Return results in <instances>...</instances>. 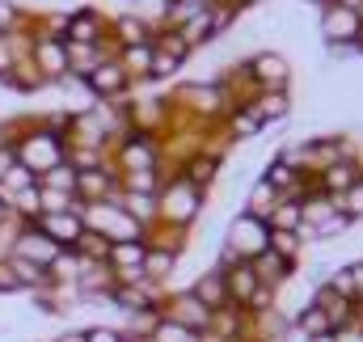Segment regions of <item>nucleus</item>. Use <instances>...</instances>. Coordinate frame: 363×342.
<instances>
[{
	"label": "nucleus",
	"mask_w": 363,
	"mask_h": 342,
	"mask_svg": "<svg viewBox=\"0 0 363 342\" xmlns=\"http://www.w3.org/2000/svg\"><path fill=\"white\" fill-rule=\"evenodd\" d=\"M190 292H194V296H199V300H203L211 313H220V309H228V304H233V300H228V283H224V270H211V275H203V279H199Z\"/></svg>",
	"instance_id": "obj_9"
},
{
	"label": "nucleus",
	"mask_w": 363,
	"mask_h": 342,
	"mask_svg": "<svg viewBox=\"0 0 363 342\" xmlns=\"http://www.w3.org/2000/svg\"><path fill=\"white\" fill-rule=\"evenodd\" d=\"M123 342H152V338H131V334H123Z\"/></svg>",
	"instance_id": "obj_27"
},
{
	"label": "nucleus",
	"mask_w": 363,
	"mask_h": 342,
	"mask_svg": "<svg viewBox=\"0 0 363 342\" xmlns=\"http://www.w3.org/2000/svg\"><path fill=\"white\" fill-rule=\"evenodd\" d=\"M38 228H43L60 250H72L77 237L85 233V220H81V211H55V216H38Z\"/></svg>",
	"instance_id": "obj_6"
},
{
	"label": "nucleus",
	"mask_w": 363,
	"mask_h": 342,
	"mask_svg": "<svg viewBox=\"0 0 363 342\" xmlns=\"http://www.w3.org/2000/svg\"><path fill=\"white\" fill-rule=\"evenodd\" d=\"M330 338H334V342H363V330L355 326V321H351V326H342V330H334Z\"/></svg>",
	"instance_id": "obj_20"
},
{
	"label": "nucleus",
	"mask_w": 363,
	"mask_h": 342,
	"mask_svg": "<svg viewBox=\"0 0 363 342\" xmlns=\"http://www.w3.org/2000/svg\"><path fill=\"white\" fill-rule=\"evenodd\" d=\"M342 9H351V13H363V0H338Z\"/></svg>",
	"instance_id": "obj_24"
},
{
	"label": "nucleus",
	"mask_w": 363,
	"mask_h": 342,
	"mask_svg": "<svg viewBox=\"0 0 363 342\" xmlns=\"http://www.w3.org/2000/svg\"><path fill=\"white\" fill-rule=\"evenodd\" d=\"M274 203H279V190H274L267 177H258L254 190H250V216H267Z\"/></svg>",
	"instance_id": "obj_13"
},
{
	"label": "nucleus",
	"mask_w": 363,
	"mask_h": 342,
	"mask_svg": "<svg viewBox=\"0 0 363 342\" xmlns=\"http://www.w3.org/2000/svg\"><path fill=\"white\" fill-rule=\"evenodd\" d=\"M85 338H89V342H123V330H106V326H93V330H85Z\"/></svg>",
	"instance_id": "obj_19"
},
{
	"label": "nucleus",
	"mask_w": 363,
	"mask_h": 342,
	"mask_svg": "<svg viewBox=\"0 0 363 342\" xmlns=\"http://www.w3.org/2000/svg\"><path fill=\"white\" fill-rule=\"evenodd\" d=\"M4 64H9V51H4V47H0V68H4Z\"/></svg>",
	"instance_id": "obj_26"
},
{
	"label": "nucleus",
	"mask_w": 363,
	"mask_h": 342,
	"mask_svg": "<svg viewBox=\"0 0 363 342\" xmlns=\"http://www.w3.org/2000/svg\"><path fill=\"white\" fill-rule=\"evenodd\" d=\"M262 220H267V228H271V233H300V224H304V220H300V203H296V199H279Z\"/></svg>",
	"instance_id": "obj_10"
},
{
	"label": "nucleus",
	"mask_w": 363,
	"mask_h": 342,
	"mask_svg": "<svg viewBox=\"0 0 363 342\" xmlns=\"http://www.w3.org/2000/svg\"><path fill=\"white\" fill-rule=\"evenodd\" d=\"M123 211H127L135 224H144V220H152V216H157V199H152V194H135V190H127Z\"/></svg>",
	"instance_id": "obj_14"
},
{
	"label": "nucleus",
	"mask_w": 363,
	"mask_h": 342,
	"mask_svg": "<svg viewBox=\"0 0 363 342\" xmlns=\"http://www.w3.org/2000/svg\"><path fill=\"white\" fill-rule=\"evenodd\" d=\"M199 203H203V190H194L190 182H174V190H165L161 211H165V220H174V224L182 228V224H190V220H194Z\"/></svg>",
	"instance_id": "obj_5"
},
{
	"label": "nucleus",
	"mask_w": 363,
	"mask_h": 342,
	"mask_svg": "<svg viewBox=\"0 0 363 342\" xmlns=\"http://www.w3.org/2000/svg\"><path fill=\"white\" fill-rule=\"evenodd\" d=\"M355 309H359V313H355V326H359V330H363V300H359V304H355Z\"/></svg>",
	"instance_id": "obj_25"
},
{
	"label": "nucleus",
	"mask_w": 363,
	"mask_h": 342,
	"mask_svg": "<svg viewBox=\"0 0 363 342\" xmlns=\"http://www.w3.org/2000/svg\"><path fill=\"white\" fill-rule=\"evenodd\" d=\"M55 342H89V338H85V330H68V334H60Z\"/></svg>",
	"instance_id": "obj_22"
},
{
	"label": "nucleus",
	"mask_w": 363,
	"mask_h": 342,
	"mask_svg": "<svg viewBox=\"0 0 363 342\" xmlns=\"http://www.w3.org/2000/svg\"><path fill=\"white\" fill-rule=\"evenodd\" d=\"M43 60H47V64H64V55H60V47H47V51H43Z\"/></svg>",
	"instance_id": "obj_23"
},
{
	"label": "nucleus",
	"mask_w": 363,
	"mask_h": 342,
	"mask_svg": "<svg viewBox=\"0 0 363 342\" xmlns=\"http://www.w3.org/2000/svg\"><path fill=\"white\" fill-rule=\"evenodd\" d=\"M224 250H233L241 262H254L258 254H267V250H271V228H267V220L241 211V216L233 220V228H228V246H224Z\"/></svg>",
	"instance_id": "obj_1"
},
{
	"label": "nucleus",
	"mask_w": 363,
	"mask_h": 342,
	"mask_svg": "<svg viewBox=\"0 0 363 342\" xmlns=\"http://www.w3.org/2000/svg\"><path fill=\"white\" fill-rule=\"evenodd\" d=\"M55 254H60V246L38 228V224H30V228H21L17 237H13V254L9 258H21V262H30V266H51L55 262Z\"/></svg>",
	"instance_id": "obj_3"
},
{
	"label": "nucleus",
	"mask_w": 363,
	"mask_h": 342,
	"mask_svg": "<svg viewBox=\"0 0 363 342\" xmlns=\"http://www.w3.org/2000/svg\"><path fill=\"white\" fill-rule=\"evenodd\" d=\"M250 72H254V81L267 89V93H287V77H291V68H287V60L283 55H254V64H250Z\"/></svg>",
	"instance_id": "obj_7"
},
{
	"label": "nucleus",
	"mask_w": 363,
	"mask_h": 342,
	"mask_svg": "<svg viewBox=\"0 0 363 342\" xmlns=\"http://www.w3.org/2000/svg\"><path fill=\"white\" fill-rule=\"evenodd\" d=\"M363 177V165L359 161H334V165H325L321 170V194H330V199H338V194H347L355 182Z\"/></svg>",
	"instance_id": "obj_8"
},
{
	"label": "nucleus",
	"mask_w": 363,
	"mask_h": 342,
	"mask_svg": "<svg viewBox=\"0 0 363 342\" xmlns=\"http://www.w3.org/2000/svg\"><path fill=\"white\" fill-rule=\"evenodd\" d=\"M161 317H165V321H178V326H186L190 334H207L216 313H211V309H207V304L190 292V287H186V292H178V296H169V304H161Z\"/></svg>",
	"instance_id": "obj_2"
},
{
	"label": "nucleus",
	"mask_w": 363,
	"mask_h": 342,
	"mask_svg": "<svg viewBox=\"0 0 363 342\" xmlns=\"http://www.w3.org/2000/svg\"><path fill=\"white\" fill-rule=\"evenodd\" d=\"M338 211L351 216V220H363V177L347 190V194H338Z\"/></svg>",
	"instance_id": "obj_16"
},
{
	"label": "nucleus",
	"mask_w": 363,
	"mask_h": 342,
	"mask_svg": "<svg viewBox=\"0 0 363 342\" xmlns=\"http://www.w3.org/2000/svg\"><path fill=\"white\" fill-rule=\"evenodd\" d=\"M321 34L330 47H342V43H359L363 34V13H351L342 4H334L325 17H321Z\"/></svg>",
	"instance_id": "obj_4"
},
{
	"label": "nucleus",
	"mask_w": 363,
	"mask_h": 342,
	"mask_svg": "<svg viewBox=\"0 0 363 342\" xmlns=\"http://www.w3.org/2000/svg\"><path fill=\"white\" fill-rule=\"evenodd\" d=\"M250 266H254V275H258L267 287H279V283H287V279H291V262H283V258L274 254V250L258 254L254 262H250Z\"/></svg>",
	"instance_id": "obj_11"
},
{
	"label": "nucleus",
	"mask_w": 363,
	"mask_h": 342,
	"mask_svg": "<svg viewBox=\"0 0 363 342\" xmlns=\"http://www.w3.org/2000/svg\"><path fill=\"white\" fill-rule=\"evenodd\" d=\"M152 342H199V334H190L186 326H178V321H165V317H161V326H157Z\"/></svg>",
	"instance_id": "obj_17"
},
{
	"label": "nucleus",
	"mask_w": 363,
	"mask_h": 342,
	"mask_svg": "<svg viewBox=\"0 0 363 342\" xmlns=\"http://www.w3.org/2000/svg\"><path fill=\"white\" fill-rule=\"evenodd\" d=\"M135 4H140V17H161L169 0H135Z\"/></svg>",
	"instance_id": "obj_21"
},
{
	"label": "nucleus",
	"mask_w": 363,
	"mask_h": 342,
	"mask_svg": "<svg viewBox=\"0 0 363 342\" xmlns=\"http://www.w3.org/2000/svg\"><path fill=\"white\" fill-rule=\"evenodd\" d=\"M97 93H114V89H123V72L114 68V64H101V68H93V81H89Z\"/></svg>",
	"instance_id": "obj_15"
},
{
	"label": "nucleus",
	"mask_w": 363,
	"mask_h": 342,
	"mask_svg": "<svg viewBox=\"0 0 363 342\" xmlns=\"http://www.w3.org/2000/svg\"><path fill=\"white\" fill-rule=\"evenodd\" d=\"M296 237H300V233H271V250L283 258V262H296V254H300Z\"/></svg>",
	"instance_id": "obj_18"
},
{
	"label": "nucleus",
	"mask_w": 363,
	"mask_h": 342,
	"mask_svg": "<svg viewBox=\"0 0 363 342\" xmlns=\"http://www.w3.org/2000/svg\"><path fill=\"white\" fill-rule=\"evenodd\" d=\"M287 110H291V97H287V93H262V97H258V106H254V114H258L262 123L287 118Z\"/></svg>",
	"instance_id": "obj_12"
}]
</instances>
